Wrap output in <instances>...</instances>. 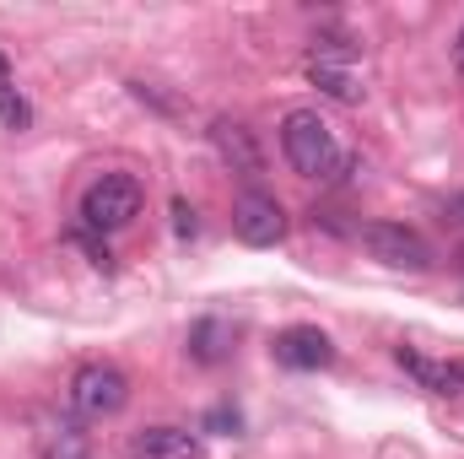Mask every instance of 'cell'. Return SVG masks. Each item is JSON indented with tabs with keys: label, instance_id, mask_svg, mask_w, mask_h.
I'll use <instances>...</instances> for the list:
<instances>
[{
	"label": "cell",
	"instance_id": "cell-1",
	"mask_svg": "<svg viewBox=\"0 0 464 459\" xmlns=\"http://www.w3.org/2000/svg\"><path fill=\"white\" fill-rule=\"evenodd\" d=\"M281 151L303 179H335L346 168V151H341L330 119H319L314 109H292L281 119Z\"/></svg>",
	"mask_w": 464,
	"mask_h": 459
},
{
	"label": "cell",
	"instance_id": "cell-2",
	"mask_svg": "<svg viewBox=\"0 0 464 459\" xmlns=\"http://www.w3.org/2000/svg\"><path fill=\"white\" fill-rule=\"evenodd\" d=\"M140 179H130V173H103V179H92L87 184V195H82V228L87 232H119L130 228L135 217H140Z\"/></svg>",
	"mask_w": 464,
	"mask_h": 459
},
{
	"label": "cell",
	"instance_id": "cell-3",
	"mask_svg": "<svg viewBox=\"0 0 464 459\" xmlns=\"http://www.w3.org/2000/svg\"><path fill=\"white\" fill-rule=\"evenodd\" d=\"M124 400H130V378L119 373L114 362L76 367V378H71V411L82 422H109V416L124 411Z\"/></svg>",
	"mask_w": 464,
	"mask_h": 459
},
{
	"label": "cell",
	"instance_id": "cell-4",
	"mask_svg": "<svg viewBox=\"0 0 464 459\" xmlns=\"http://www.w3.org/2000/svg\"><path fill=\"white\" fill-rule=\"evenodd\" d=\"M356 243H362L378 265H389V270H411V276L432 270V249H427V238L416 228H400V222H362V228H356Z\"/></svg>",
	"mask_w": 464,
	"mask_h": 459
},
{
	"label": "cell",
	"instance_id": "cell-5",
	"mask_svg": "<svg viewBox=\"0 0 464 459\" xmlns=\"http://www.w3.org/2000/svg\"><path fill=\"white\" fill-rule=\"evenodd\" d=\"M308 82L319 93H330L335 103H362V76H356V54L341 49V38H319L308 49Z\"/></svg>",
	"mask_w": 464,
	"mask_h": 459
},
{
	"label": "cell",
	"instance_id": "cell-6",
	"mask_svg": "<svg viewBox=\"0 0 464 459\" xmlns=\"http://www.w3.org/2000/svg\"><path fill=\"white\" fill-rule=\"evenodd\" d=\"M232 232H237V243H248V249H276V243L286 238V211H281V200L265 195V190H248V195L232 206Z\"/></svg>",
	"mask_w": 464,
	"mask_h": 459
},
{
	"label": "cell",
	"instance_id": "cell-7",
	"mask_svg": "<svg viewBox=\"0 0 464 459\" xmlns=\"http://www.w3.org/2000/svg\"><path fill=\"white\" fill-rule=\"evenodd\" d=\"M270 351H276V362H281V367H297V373H319V367H330V362H335V341H330L324 330H314V325L281 330Z\"/></svg>",
	"mask_w": 464,
	"mask_h": 459
},
{
	"label": "cell",
	"instance_id": "cell-8",
	"mask_svg": "<svg viewBox=\"0 0 464 459\" xmlns=\"http://www.w3.org/2000/svg\"><path fill=\"white\" fill-rule=\"evenodd\" d=\"M124 459H206V449L189 427H140L130 433Z\"/></svg>",
	"mask_w": 464,
	"mask_h": 459
},
{
	"label": "cell",
	"instance_id": "cell-9",
	"mask_svg": "<svg viewBox=\"0 0 464 459\" xmlns=\"http://www.w3.org/2000/svg\"><path fill=\"white\" fill-rule=\"evenodd\" d=\"M394 362H400L421 389H432V395H459L464 389L459 362H438V356H427V351H416V346H394Z\"/></svg>",
	"mask_w": 464,
	"mask_h": 459
},
{
	"label": "cell",
	"instance_id": "cell-10",
	"mask_svg": "<svg viewBox=\"0 0 464 459\" xmlns=\"http://www.w3.org/2000/svg\"><path fill=\"white\" fill-rule=\"evenodd\" d=\"M211 146L222 151V162H227L232 173H243V179H254V173L265 168V157H259V146H254V130L237 124V119H217V124H211Z\"/></svg>",
	"mask_w": 464,
	"mask_h": 459
},
{
	"label": "cell",
	"instance_id": "cell-11",
	"mask_svg": "<svg viewBox=\"0 0 464 459\" xmlns=\"http://www.w3.org/2000/svg\"><path fill=\"white\" fill-rule=\"evenodd\" d=\"M38 459H92V444L76 422H49L38 438Z\"/></svg>",
	"mask_w": 464,
	"mask_h": 459
},
{
	"label": "cell",
	"instance_id": "cell-12",
	"mask_svg": "<svg viewBox=\"0 0 464 459\" xmlns=\"http://www.w3.org/2000/svg\"><path fill=\"white\" fill-rule=\"evenodd\" d=\"M222 341H232L227 325H222V319H200V325L189 330V356H195V362H222V356H227Z\"/></svg>",
	"mask_w": 464,
	"mask_h": 459
},
{
	"label": "cell",
	"instance_id": "cell-13",
	"mask_svg": "<svg viewBox=\"0 0 464 459\" xmlns=\"http://www.w3.org/2000/svg\"><path fill=\"white\" fill-rule=\"evenodd\" d=\"M27 119H33V109H27V98L16 93L11 65H5V54H0V124H5V130H27Z\"/></svg>",
	"mask_w": 464,
	"mask_h": 459
},
{
	"label": "cell",
	"instance_id": "cell-14",
	"mask_svg": "<svg viewBox=\"0 0 464 459\" xmlns=\"http://www.w3.org/2000/svg\"><path fill=\"white\" fill-rule=\"evenodd\" d=\"M173 232H179V238H195V232H200V222H195V206H189V200H173Z\"/></svg>",
	"mask_w": 464,
	"mask_h": 459
},
{
	"label": "cell",
	"instance_id": "cell-15",
	"mask_svg": "<svg viewBox=\"0 0 464 459\" xmlns=\"http://www.w3.org/2000/svg\"><path fill=\"white\" fill-rule=\"evenodd\" d=\"M454 65H459V76H464V27H459V38H454Z\"/></svg>",
	"mask_w": 464,
	"mask_h": 459
},
{
	"label": "cell",
	"instance_id": "cell-16",
	"mask_svg": "<svg viewBox=\"0 0 464 459\" xmlns=\"http://www.w3.org/2000/svg\"><path fill=\"white\" fill-rule=\"evenodd\" d=\"M459 211H464V200H459Z\"/></svg>",
	"mask_w": 464,
	"mask_h": 459
}]
</instances>
